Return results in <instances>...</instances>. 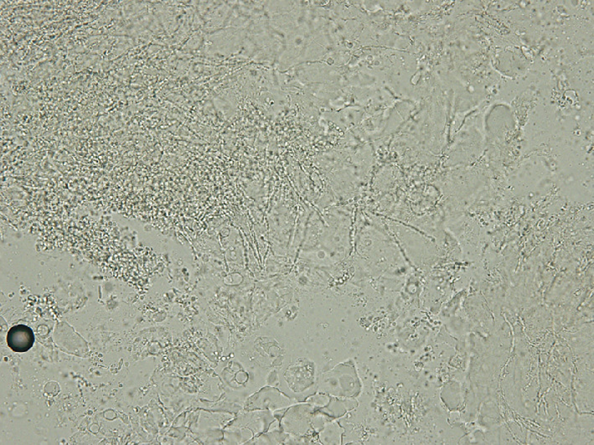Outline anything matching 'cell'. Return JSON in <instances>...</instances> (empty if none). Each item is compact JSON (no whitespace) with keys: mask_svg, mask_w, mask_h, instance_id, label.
I'll return each instance as SVG.
<instances>
[{"mask_svg":"<svg viewBox=\"0 0 594 445\" xmlns=\"http://www.w3.org/2000/svg\"><path fill=\"white\" fill-rule=\"evenodd\" d=\"M7 343L16 353H26L32 348L35 343L34 332L24 324L13 327L8 332Z\"/></svg>","mask_w":594,"mask_h":445,"instance_id":"obj_1","label":"cell"}]
</instances>
